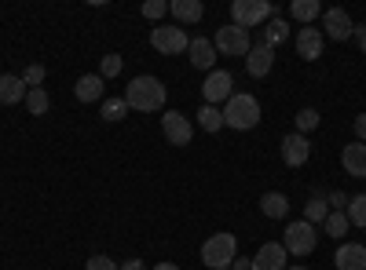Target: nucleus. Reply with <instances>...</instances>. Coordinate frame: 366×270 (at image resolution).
Listing matches in <instances>:
<instances>
[{
    "label": "nucleus",
    "instance_id": "obj_1",
    "mask_svg": "<svg viewBox=\"0 0 366 270\" xmlns=\"http://www.w3.org/2000/svg\"><path fill=\"white\" fill-rule=\"evenodd\" d=\"M165 99H169L165 84H162L158 77H150V73L132 77L129 88H125V103H129V110H139V113H154V110H162Z\"/></svg>",
    "mask_w": 366,
    "mask_h": 270
},
{
    "label": "nucleus",
    "instance_id": "obj_2",
    "mask_svg": "<svg viewBox=\"0 0 366 270\" xmlns=\"http://www.w3.org/2000/svg\"><path fill=\"white\" fill-rule=\"evenodd\" d=\"M224 125L227 128H234V132H249V128H257L260 125V103L253 99V95H231L227 103H224Z\"/></svg>",
    "mask_w": 366,
    "mask_h": 270
},
{
    "label": "nucleus",
    "instance_id": "obj_3",
    "mask_svg": "<svg viewBox=\"0 0 366 270\" xmlns=\"http://www.w3.org/2000/svg\"><path fill=\"white\" fill-rule=\"evenodd\" d=\"M234 256H238V237L234 234H212L209 242L202 245V263L209 266V270H227L231 263H234Z\"/></svg>",
    "mask_w": 366,
    "mask_h": 270
},
{
    "label": "nucleus",
    "instance_id": "obj_4",
    "mask_svg": "<svg viewBox=\"0 0 366 270\" xmlns=\"http://www.w3.org/2000/svg\"><path fill=\"white\" fill-rule=\"evenodd\" d=\"M231 19H234V26H242L249 33L253 26L274 19V4H271V0H234V4H231Z\"/></svg>",
    "mask_w": 366,
    "mask_h": 270
},
{
    "label": "nucleus",
    "instance_id": "obj_5",
    "mask_svg": "<svg viewBox=\"0 0 366 270\" xmlns=\"http://www.w3.org/2000/svg\"><path fill=\"white\" fill-rule=\"evenodd\" d=\"M212 44H217V55H231V58H246L249 55V33L242 26H234V22H227V26H220L217 29V37H212Z\"/></svg>",
    "mask_w": 366,
    "mask_h": 270
},
{
    "label": "nucleus",
    "instance_id": "obj_6",
    "mask_svg": "<svg viewBox=\"0 0 366 270\" xmlns=\"http://www.w3.org/2000/svg\"><path fill=\"white\" fill-rule=\"evenodd\" d=\"M282 245H286V252H293V256H308V252H315V245H319V234H315V227H312L308 219H293V223L286 227V234H282Z\"/></svg>",
    "mask_w": 366,
    "mask_h": 270
},
{
    "label": "nucleus",
    "instance_id": "obj_7",
    "mask_svg": "<svg viewBox=\"0 0 366 270\" xmlns=\"http://www.w3.org/2000/svg\"><path fill=\"white\" fill-rule=\"evenodd\" d=\"M150 44L162 55H183L191 48V37L183 33V26H154L150 29Z\"/></svg>",
    "mask_w": 366,
    "mask_h": 270
},
{
    "label": "nucleus",
    "instance_id": "obj_8",
    "mask_svg": "<svg viewBox=\"0 0 366 270\" xmlns=\"http://www.w3.org/2000/svg\"><path fill=\"white\" fill-rule=\"evenodd\" d=\"M202 95H205V106H220V103H227V99L234 95V77H231L227 70H212V73H205V81H202Z\"/></svg>",
    "mask_w": 366,
    "mask_h": 270
},
{
    "label": "nucleus",
    "instance_id": "obj_9",
    "mask_svg": "<svg viewBox=\"0 0 366 270\" xmlns=\"http://www.w3.org/2000/svg\"><path fill=\"white\" fill-rule=\"evenodd\" d=\"M162 132H165V139H169L172 146H187L191 135H194L191 121H187L179 110H165V113H162Z\"/></svg>",
    "mask_w": 366,
    "mask_h": 270
},
{
    "label": "nucleus",
    "instance_id": "obj_10",
    "mask_svg": "<svg viewBox=\"0 0 366 270\" xmlns=\"http://www.w3.org/2000/svg\"><path fill=\"white\" fill-rule=\"evenodd\" d=\"M352 33H355V22L348 19L345 8L322 11V37H330V41H348Z\"/></svg>",
    "mask_w": 366,
    "mask_h": 270
},
{
    "label": "nucleus",
    "instance_id": "obj_11",
    "mask_svg": "<svg viewBox=\"0 0 366 270\" xmlns=\"http://www.w3.org/2000/svg\"><path fill=\"white\" fill-rule=\"evenodd\" d=\"M322 48H326L322 29H315V26H300V29H297V55L304 58V63H315V58H322Z\"/></svg>",
    "mask_w": 366,
    "mask_h": 270
},
{
    "label": "nucleus",
    "instance_id": "obj_12",
    "mask_svg": "<svg viewBox=\"0 0 366 270\" xmlns=\"http://www.w3.org/2000/svg\"><path fill=\"white\" fill-rule=\"evenodd\" d=\"M308 157H312V142H308V135L290 132V135L282 139V161H286L290 168H300V165H308Z\"/></svg>",
    "mask_w": 366,
    "mask_h": 270
},
{
    "label": "nucleus",
    "instance_id": "obj_13",
    "mask_svg": "<svg viewBox=\"0 0 366 270\" xmlns=\"http://www.w3.org/2000/svg\"><path fill=\"white\" fill-rule=\"evenodd\" d=\"M286 245L282 242H267V245H260L257 249V256H253V270H286Z\"/></svg>",
    "mask_w": 366,
    "mask_h": 270
},
{
    "label": "nucleus",
    "instance_id": "obj_14",
    "mask_svg": "<svg viewBox=\"0 0 366 270\" xmlns=\"http://www.w3.org/2000/svg\"><path fill=\"white\" fill-rule=\"evenodd\" d=\"M74 95H77V103H103L107 99V81L99 73H84L74 84Z\"/></svg>",
    "mask_w": 366,
    "mask_h": 270
},
{
    "label": "nucleus",
    "instance_id": "obj_15",
    "mask_svg": "<svg viewBox=\"0 0 366 270\" xmlns=\"http://www.w3.org/2000/svg\"><path fill=\"white\" fill-rule=\"evenodd\" d=\"M341 168H345V175H352V179H366V142H348L345 150H341Z\"/></svg>",
    "mask_w": 366,
    "mask_h": 270
},
{
    "label": "nucleus",
    "instance_id": "obj_16",
    "mask_svg": "<svg viewBox=\"0 0 366 270\" xmlns=\"http://www.w3.org/2000/svg\"><path fill=\"white\" fill-rule=\"evenodd\" d=\"M187 55H191V66H194V70L212 73V63H217V44H212L209 37H191Z\"/></svg>",
    "mask_w": 366,
    "mask_h": 270
},
{
    "label": "nucleus",
    "instance_id": "obj_17",
    "mask_svg": "<svg viewBox=\"0 0 366 270\" xmlns=\"http://www.w3.org/2000/svg\"><path fill=\"white\" fill-rule=\"evenodd\" d=\"M337 270H366V245H355V242H345L333 256Z\"/></svg>",
    "mask_w": 366,
    "mask_h": 270
},
{
    "label": "nucleus",
    "instance_id": "obj_18",
    "mask_svg": "<svg viewBox=\"0 0 366 270\" xmlns=\"http://www.w3.org/2000/svg\"><path fill=\"white\" fill-rule=\"evenodd\" d=\"M271 66H274V51H271L267 44L249 48V55H246V70H249V77H267Z\"/></svg>",
    "mask_w": 366,
    "mask_h": 270
},
{
    "label": "nucleus",
    "instance_id": "obj_19",
    "mask_svg": "<svg viewBox=\"0 0 366 270\" xmlns=\"http://www.w3.org/2000/svg\"><path fill=\"white\" fill-rule=\"evenodd\" d=\"M26 81L19 77V73H4L0 77V103L4 106H15V103H26Z\"/></svg>",
    "mask_w": 366,
    "mask_h": 270
},
{
    "label": "nucleus",
    "instance_id": "obj_20",
    "mask_svg": "<svg viewBox=\"0 0 366 270\" xmlns=\"http://www.w3.org/2000/svg\"><path fill=\"white\" fill-rule=\"evenodd\" d=\"M169 11H172V15H176L183 26H194V22H202V15H205L202 0H172Z\"/></svg>",
    "mask_w": 366,
    "mask_h": 270
},
{
    "label": "nucleus",
    "instance_id": "obj_21",
    "mask_svg": "<svg viewBox=\"0 0 366 270\" xmlns=\"http://www.w3.org/2000/svg\"><path fill=\"white\" fill-rule=\"evenodd\" d=\"M260 212L267 216V219H286V212H290V197L286 194H264L260 197Z\"/></svg>",
    "mask_w": 366,
    "mask_h": 270
},
{
    "label": "nucleus",
    "instance_id": "obj_22",
    "mask_svg": "<svg viewBox=\"0 0 366 270\" xmlns=\"http://www.w3.org/2000/svg\"><path fill=\"white\" fill-rule=\"evenodd\" d=\"M290 15H293L300 26H308V22H315V19L322 15V4H319V0H293Z\"/></svg>",
    "mask_w": 366,
    "mask_h": 270
},
{
    "label": "nucleus",
    "instance_id": "obj_23",
    "mask_svg": "<svg viewBox=\"0 0 366 270\" xmlns=\"http://www.w3.org/2000/svg\"><path fill=\"white\" fill-rule=\"evenodd\" d=\"M99 117H103V121H125V117H129V103H125V95H121V99H103V106H99Z\"/></svg>",
    "mask_w": 366,
    "mask_h": 270
},
{
    "label": "nucleus",
    "instance_id": "obj_24",
    "mask_svg": "<svg viewBox=\"0 0 366 270\" xmlns=\"http://www.w3.org/2000/svg\"><path fill=\"white\" fill-rule=\"evenodd\" d=\"M198 125H202L209 135L220 132V128H224V110H220V106H202V110H198Z\"/></svg>",
    "mask_w": 366,
    "mask_h": 270
},
{
    "label": "nucleus",
    "instance_id": "obj_25",
    "mask_svg": "<svg viewBox=\"0 0 366 270\" xmlns=\"http://www.w3.org/2000/svg\"><path fill=\"white\" fill-rule=\"evenodd\" d=\"M326 216H330V201H326V197L315 194L308 204H304V219H308L312 227H315V223H326Z\"/></svg>",
    "mask_w": 366,
    "mask_h": 270
},
{
    "label": "nucleus",
    "instance_id": "obj_26",
    "mask_svg": "<svg viewBox=\"0 0 366 270\" xmlns=\"http://www.w3.org/2000/svg\"><path fill=\"white\" fill-rule=\"evenodd\" d=\"M345 216H348V223H352V227H362V230H366V194H355V197H348Z\"/></svg>",
    "mask_w": 366,
    "mask_h": 270
},
{
    "label": "nucleus",
    "instance_id": "obj_27",
    "mask_svg": "<svg viewBox=\"0 0 366 270\" xmlns=\"http://www.w3.org/2000/svg\"><path fill=\"white\" fill-rule=\"evenodd\" d=\"M26 106H29V113H34V117H44L48 106H51V99H48L44 88H29V92H26Z\"/></svg>",
    "mask_w": 366,
    "mask_h": 270
},
{
    "label": "nucleus",
    "instance_id": "obj_28",
    "mask_svg": "<svg viewBox=\"0 0 366 270\" xmlns=\"http://www.w3.org/2000/svg\"><path fill=\"white\" fill-rule=\"evenodd\" d=\"M286 37H290V26H286L282 19H271V26L264 29V44L274 51V44H282Z\"/></svg>",
    "mask_w": 366,
    "mask_h": 270
},
{
    "label": "nucleus",
    "instance_id": "obj_29",
    "mask_svg": "<svg viewBox=\"0 0 366 270\" xmlns=\"http://www.w3.org/2000/svg\"><path fill=\"white\" fill-rule=\"evenodd\" d=\"M348 227H352V223H348L345 212H330V216H326V234H330V237H345Z\"/></svg>",
    "mask_w": 366,
    "mask_h": 270
},
{
    "label": "nucleus",
    "instance_id": "obj_30",
    "mask_svg": "<svg viewBox=\"0 0 366 270\" xmlns=\"http://www.w3.org/2000/svg\"><path fill=\"white\" fill-rule=\"evenodd\" d=\"M312 128H319V110H312V106L297 110V132L304 135V132H312Z\"/></svg>",
    "mask_w": 366,
    "mask_h": 270
},
{
    "label": "nucleus",
    "instance_id": "obj_31",
    "mask_svg": "<svg viewBox=\"0 0 366 270\" xmlns=\"http://www.w3.org/2000/svg\"><path fill=\"white\" fill-rule=\"evenodd\" d=\"M117 73H121V55H117V51L103 55V63H99V77L107 81V77H117Z\"/></svg>",
    "mask_w": 366,
    "mask_h": 270
},
{
    "label": "nucleus",
    "instance_id": "obj_32",
    "mask_svg": "<svg viewBox=\"0 0 366 270\" xmlns=\"http://www.w3.org/2000/svg\"><path fill=\"white\" fill-rule=\"evenodd\" d=\"M44 77H48V70H44L41 63H34V66H26V73H22L26 88H41V84H44Z\"/></svg>",
    "mask_w": 366,
    "mask_h": 270
},
{
    "label": "nucleus",
    "instance_id": "obj_33",
    "mask_svg": "<svg viewBox=\"0 0 366 270\" xmlns=\"http://www.w3.org/2000/svg\"><path fill=\"white\" fill-rule=\"evenodd\" d=\"M165 11H169L165 0H147V4H143V19H162Z\"/></svg>",
    "mask_w": 366,
    "mask_h": 270
},
{
    "label": "nucleus",
    "instance_id": "obj_34",
    "mask_svg": "<svg viewBox=\"0 0 366 270\" xmlns=\"http://www.w3.org/2000/svg\"><path fill=\"white\" fill-rule=\"evenodd\" d=\"M84 270H121L110 256H92L88 263H84Z\"/></svg>",
    "mask_w": 366,
    "mask_h": 270
},
{
    "label": "nucleus",
    "instance_id": "obj_35",
    "mask_svg": "<svg viewBox=\"0 0 366 270\" xmlns=\"http://www.w3.org/2000/svg\"><path fill=\"white\" fill-rule=\"evenodd\" d=\"M355 139H359V142H366V113H359V117H355Z\"/></svg>",
    "mask_w": 366,
    "mask_h": 270
},
{
    "label": "nucleus",
    "instance_id": "obj_36",
    "mask_svg": "<svg viewBox=\"0 0 366 270\" xmlns=\"http://www.w3.org/2000/svg\"><path fill=\"white\" fill-rule=\"evenodd\" d=\"M231 270H253V259H246V256H234V263H231Z\"/></svg>",
    "mask_w": 366,
    "mask_h": 270
},
{
    "label": "nucleus",
    "instance_id": "obj_37",
    "mask_svg": "<svg viewBox=\"0 0 366 270\" xmlns=\"http://www.w3.org/2000/svg\"><path fill=\"white\" fill-rule=\"evenodd\" d=\"M352 37H359V51L366 55V26H355V33Z\"/></svg>",
    "mask_w": 366,
    "mask_h": 270
},
{
    "label": "nucleus",
    "instance_id": "obj_38",
    "mask_svg": "<svg viewBox=\"0 0 366 270\" xmlns=\"http://www.w3.org/2000/svg\"><path fill=\"white\" fill-rule=\"evenodd\" d=\"M121 270H147V263H143V259H129V263L121 266Z\"/></svg>",
    "mask_w": 366,
    "mask_h": 270
},
{
    "label": "nucleus",
    "instance_id": "obj_39",
    "mask_svg": "<svg viewBox=\"0 0 366 270\" xmlns=\"http://www.w3.org/2000/svg\"><path fill=\"white\" fill-rule=\"evenodd\" d=\"M154 270H179L176 263H154Z\"/></svg>",
    "mask_w": 366,
    "mask_h": 270
},
{
    "label": "nucleus",
    "instance_id": "obj_40",
    "mask_svg": "<svg viewBox=\"0 0 366 270\" xmlns=\"http://www.w3.org/2000/svg\"><path fill=\"white\" fill-rule=\"evenodd\" d=\"M286 270H308V266H286Z\"/></svg>",
    "mask_w": 366,
    "mask_h": 270
}]
</instances>
